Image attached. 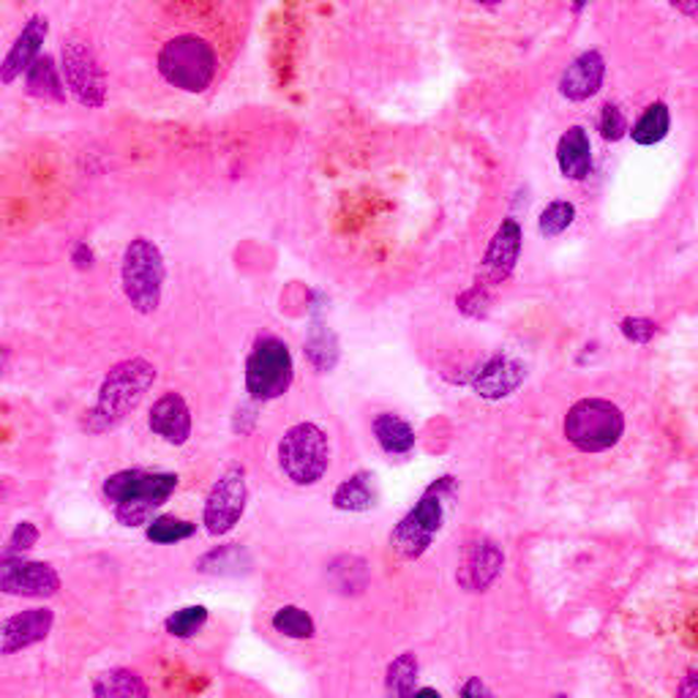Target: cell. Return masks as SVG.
Returning a JSON list of instances; mask_svg holds the SVG:
<instances>
[{"label": "cell", "instance_id": "cell-13", "mask_svg": "<svg viewBox=\"0 0 698 698\" xmlns=\"http://www.w3.org/2000/svg\"><path fill=\"white\" fill-rule=\"evenodd\" d=\"M502 573V551L500 545L491 543V540H474L467 543L461 554V567H458V583L464 589H472V592H483L491 583L496 581V576Z\"/></svg>", "mask_w": 698, "mask_h": 698}, {"label": "cell", "instance_id": "cell-11", "mask_svg": "<svg viewBox=\"0 0 698 698\" xmlns=\"http://www.w3.org/2000/svg\"><path fill=\"white\" fill-rule=\"evenodd\" d=\"M63 71L71 93H74L85 107H101L104 96H107V82H104V71L98 69L96 58H93L91 49H87L85 44H65Z\"/></svg>", "mask_w": 698, "mask_h": 698}, {"label": "cell", "instance_id": "cell-1", "mask_svg": "<svg viewBox=\"0 0 698 698\" xmlns=\"http://www.w3.org/2000/svg\"><path fill=\"white\" fill-rule=\"evenodd\" d=\"M153 382H156V365L145 358H129L120 360L118 365L109 369V374L104 376L101 387H98L96 404L85 412L82 418V429L87 434H104V431H112L115 425L123 423L140 401L145 398V393L151 390Z\"/></svg>", "mask_w": 698, "mask_h": 698}, {"label": "cell", "instance_id": "cell-6", "mask_svg": "<svg viewBox=\"0 0 698 698\" xmlns=\"http://www.w3.org/2000/svg\"><path fill=\"white\" fill-rule=\"evenodd\" d=\"M625 431V418L616 404L605 398H583L573 404L565 418V436L583 453H600L614 447Z\"/></svg>", "mask_w": 698, "mask_h": 698}, {"label": "cell", "instance_id": "cell-30", "mask_svg": "<svg viewBox=\"0 0 698 698\" xmlns=\"http://www.w3.org/2000/svg\"><path fill=\"white\" fill-rule=\"evenodd\" d=\"M414 676H418V660L412 652H404L396 658L387 669V690L393 696H412L414 693Z\"/></svg>", "mask_w": 698, "mask_h": 698}, {"label": "cell", "instance_id": "cell-14", "mask_svg": "<svg viewBox=\"0 0 698 698\" xmlns=\"http://www.w3.org/2000/svg\"><path fill=\"white\" fill-rule=\"evenodd\" d=\"M52 625L55 614L49 609H27L22 614H14L0 625V654H14L44 641Z\"/></svg>", "mask_w": 698, "mask_h": 698}, {"label": "cell", "instance_id": "cell-32", "mask_svg": "<svg viewBox=\"0 0 698 698\" xmlns=\"http://www.w3.org/2000/svg\"><path fill=\"white\" fill-rule=\"evenodd\" d=\"M573 218H576V210H573L570 202H551V205L540 213V232H543L545 238H556V234H562L570 227Z\"/></svg>", "mask_w": 698, "mask_h": 698}, {"label": "cell", "instance_id": "cell-12", "mask_svg": "<svg viewBox=\"0 0 698 698\" xmlns=\"http://www.w3.org/2000/svg\"><path fill=\"white\" fill-rule=\"evenodd\" d=\"M518 254H521V227H518V221L507 218L485 249L483 265H480V284L505 281L516 267Z\"/></svg>", "mask_w": 698, "mask_h": 698}, {"label": "cell", "instance_id": "cell-2", "mask_svg": "<svg viewBox=\"0 0 698 698\" xmlns=\"http://www.w3.org/2000/svg\"><path fill=\"white\" fill-rule=\"evenodd\" d=\"M178 489V474L123 469L104 480V500L123 527H142Z\"/></svg>", "mask_w": 698, "mask_h": 698}, {"label": "cell", "instance_id": "cell-37", "mask_svg": "<svg viewBox=\"0 0 698 698\" xmlns=\"http://www.w3.org/2000/svg\"><path fill=\"white\" fill-rule=\"evenodd\" d=\"M71 262H74L80 270H91L93 267V251L87 243H76L74 249H71Z\"/></svg>", "mask_w": 698, "mask_h": 698}, {"label": "cell", "instance_id": "cell-21", "mask_svg": "<svg viewBox=\"0 0 698 698\" xmlns=\"http://www.w3.org/2000/svg\"><path fill=\"white\" fill-rule=\"evenodd\" d=\"M147 693L142 676L131 669H109L93 682V696L98 698H145Z\"/></svg>", "mask_w": 698, "mask_h": 698}, {"label": "cell", "instance_id": "cell-41", "mask_svg": "<svg viewBox=\"0 0 698 698\" xmlns=\"http://www.w3.org/2000/svg\"><path fill=\"white\" fill-rule=\"evenodd\" d=\"M478 3H483V5H496V3H502V0H478Z\"/></svg>", "mask_w": 698, "mask_h": 698}, {"label": "cell", "instance_id": "cell-3", "mask_svg": "<svg viewBox=\"0 0 698 698\" xmlns=\"http://www.w3.org/2000/svg\"><path fill=\"white\" fill-rule=\"evenodd\" d=\"M456 500V480L453 478H440L425 489V494L420 496L418 505L409 510V516H404L398 521V527L393 529L390 545L398 556L404 559H418L431 543H434L436 532L442 529V521L447 516V507Z\"/></svg>", "mask_w": 698, "mask_h": 698}, {"label": "cell", "instance_id": "cell-36", "mask_svg": "<svg viewBox=\"0 0 698 698\" xmlns=\"http://www.w3.org/2000/svg\"><path fill=\"white\" fill-rule=\"evenodd\" d=\"M458 305H461L464 314L469 316H483L485 314V305H489V294H485V284H478L474 289L464 292L458 298Z\"/></svg>", "mask_w": 698, "mask_h": 698}, {"label": "cell", "instance_id": "cell-15", "mask_svg": "<svg viewBox=\"0 0 698 698\" xmlns=\"http://www.w3.org/2000/svg\"><path fill=\"white\" fill-rule=\"evenodd\" d=\"M147 425L169 445H185L191 436V409L180 393H164L147 414Z\"/></svg>", "mask_w": 698, "mask_h": 698}, {"label": "cell", "instance_id": "cell-19", "mask_svg": "<svg viewBox=\"0 0 698 698\" xmlns=\"http://www.w3.org/2000/svg\"><path fill=\"white\" fill-rule=\"evenodd\" d=\"M556 161L565 178L583 180L592 167V147H589L587 131L581 125H573L562 134L559 145H556Z\"/></svg>", "mask_w": 698, "mask_h": 698}, {"label": "cell", "instance_id": "cell-40", "mask_svg": "<svg viewBox=\"0 0 698 698\" xmlns=\"http://www.w3.org/2000/svg\"><path fill=\"white\" fill-rule=\"evenodd\" d=\"M671 3L679 11H685V14H693V11L698 9V0H671Z\"/></svg>", "mask_w": 698, "mask_h": 698}, {"label": "cell", "instance_id": "cell-31", "mask_svg": "<svg viewBox=\"0 0 698 698\" xmlns=\"http://www.w3.org/2000/svg\"><path fill=\"white\" fill-rule=\"evenodd\" d=\"M207 622V609L205 605H185V609L174 611L167 616L164 627H167L169 636L174 638H191L194 633H200V627Z\"/></svg>", "mask_w": 698, "mask_h": 698}, {"label": "cell", "instance_id": "cell-28", "mask_svg": "<svg viewBox=\"0 0 698 698\" xmlns=\"http://www.w3.org/2000/svg\"><path fill=\"white\" fill-rule=\"evenodd\" d=\"M194 532H196V524L185 521V518L158 516L147 521V540L158 545L180 543V540H189Z\"/></svg>", "mask_w": 698, "mask_h": 698}, {"label": "cell", "instance_id": "cell-17", "mask_svg": "<svg viewBox=\"0 0 698 698\" xmlns=\"http://www.w3.org/2000/svg\"><path fill=\"white\" fill-rule=\"evenodd\" d=\"M524 382V365L510 358H494L474 374L472 385L483 398H505Z\"/></svg>", "mask_w": 698, "mask_h": 698}, {"label": "cell", "instance_id": "cell-8", "mask_svg": "<svg viewBox=\"0 0 698 698\" xmlns=\"http://www.w3.org/2000/svg\"><path fill=\"white\" fill-rule=\"evenodd\" d=\"M292 385V354L281 338H260L245 360V390L254 401H273Z\"/></svg>", "mask_w": 698, "mask_h": 698}, {"label": "cell", "instance_id": "cell-38", "mask_svg": "<svg viewBox=\"0 0 698 698\" xmlns=\"http://www.w3.org/2000/svg\"><path fill=\"white\" fill-rule=\"evenodd\" d=\"M679 696H698V671L685 676V682L679 685Z\"/></svg>", "mask_w": 698, "mask_h": 698}, {"label": "cell", "instance_id": "cell-33", "mask_svg": "<svg viewBox=\"0 0 698 698\" xmlns=\"http://www.w3.org/2000/svg\"><path fill=\"white\" fill-rule=\"evenodd\" d=\"M625 131L627 125H625V115H622V109L614 107V104H605L603 112H600V134H603L609 142H616L625 136Z\"/></svg>", "mask_w": 698, "mask_h": 698}, {"label": "cell", "instance_id": "cell-22", "mask_svg": "<svg viewBox=\"0 0 698 698\" xmlns=\"http://www.w3.org/2000/svg\"><path fill=\"white\" fill-rule=\"evenodd\" d=\"M376 442H380L382 450L393 453V456H404V453L412 450L414 445V431L407 420H401L398 414H376V420L371 423Z\"/></svg>", "mask_w": 698, "mask_h": 698}, {"label": "cell", "instance_id": "cell-23", "mask_svg": "<svg viewBox=\"0 0 698 698\" xmlns=\"http://www.w3.org/2000/svg\"><path fill=\"white\" fill-rule=\"evenodd\" d=\"M27 93L36 98H49V101H63L65 87L60 80L55 60L49 55H38L31 65H27Z\"/></svg>", "mask_w": 698, "mask_h": 698}, {"label": "cell", "instance_id": "cell-24", "mask_svg": "<svg viewBox=\"0 0 698 698\" xmlns=\"http://www.w3.org/2000/svg\"><path fill=\"white\" fill-rule=\"evenodd\" d=\"M305 358L316 371H330L338 360V338L325 322H314L305 338Z\"/></svg>", "mask_w": 698, "mask_h": 698}, {"label": "cell", "instance_id": "cell-25", "mask_svg": "<svg viewBox=\"0 0 698 698\" xmlns=\"http://www.w3.org/2000/svg\"><path fill=\"white\" fill-rule=\"evenodd\" d=\"M330 581L336 587V592H363L365 583H369V565H365V559H358V556H338L330 565Z\"/></svg>", "mask_w": 698, "mask_h": 698}, {"label": "cell", "instance_id": "cell-5", "mask_svg": "<svg viewBox=\"0 0 698 698\" xmlns=\"http://www.w3.org/2000/svg\"><path fill=\"white\" fill-rule=\"evenodd\" d=\"M158 71L169 85L202 93L216 76V52L200 36H178L158 52Z\"/></svg>", "mask_w": 698, "mask_h": 698}, {"label": "cell", "instance_id": "cell-39", "mask_svg": "<svg viewBox=\"0 0 698 698\" xmlns=\"http://www.w3.org/2000/svg\"><path fill=\"white\" fill-rule=\"evenodd\" d=\"M461 696H464V698H469V696H489V690H485V687L480 685L478 679H469L467 685L461 687Z\"/></svg>", "mask_w": 698, "mask_h": 698}, {"label": "cell", "instance_id": "cell-16", "mask_svg": "<svg viewBox=\"0 0 698 698\" xmlns=\"http://www.w3.org/2000/svg\"><path fill=\"white\" fill-rule=\"evenodd\" d=\"M603 71H605L603 55L594 52V49L583 52L581 58L573 60L570 69H567L565 76H562L559 82L562 96L570 98V101H583V98L594 96L598 87L603 85Z\"/></svg>", "mask_w": 698, "mask_h": 698}, {"label": "cell", "instance_id": "cell-7", "mask_svg": "<svg viewBox=\"0 0 698 698\" xmlns=\"http://www.w3.org/2000/svg\"><path fill=\"white\" fill-rule=\"evenodd\" d=\"M278 464L298 485H314L327 469V436L320 425L298 423L278 442Z\"/></svg>", "mask_w": 698, "mask_h": 698}, {"label": "cell", "instance_id": "cell-26", "mask_svg": "<svg viewBox=\"0 0 698 698\" xmlns=\"http://www.w3.org/2000/svg\"><path fill=\"white\" fill-rule=\"evenodd\" d=\"M251 559L240 545H218L216 551L200 559L202 573H221V576H234V573L249 570Z\"/></svg>", "mask_w": 698, "mask_h": 698}, {"label": "cell", "instance_id": "cell-35", "mask_svg": "<svg viewBox=\"0 0 698 698\" xmlns=\"http://www.w3.org/2000/svg\"><path fill=\"white\" fill-rule=\"evenodd\" d=\"M619 327L633 344L652 341V336L658 333V325L652 320H643V316H627V320H622Z\"/></svg>", "mask_w": 698, "mask_h": 698}, {"label": "cell", "instance_id": "cell-27", "mask_svg": "<svg viewBox=\"0 0 698 698\" xmlns=\"http://www.w3.org/2000/svg\"><path fill=\"white\" fill-rule=\"evenodd\" d=\"M669 134V107L665 104H652L647 112L638 118V123L633 125V140L638 145H654L660 142L663 136Z\"/></svg>", "mask_w": 698, "mask_h": 698}, {"label": "cell", "instance_id": "cell-4", "mask_svg": "<svg viewBox=\"0 0 698 698\" xmlns=\"http://www.w3.org/2000/svg\"><path fill=\"white\" fill-rule=\"evenodd\" d=\"M164 276H167L164 256L153 240L134 238L125 245L120 281H123V294L131 309L140 314H153L161 305Z\"/></svg>", "mask_w": 698, "mask_h": 698}, {"label": "cell", "instance_id": "cell-29", "mask_svg": "<svg viewBox=\"0 0 698 698\" xmlns=\"http://www.w3.org/2000/svg\"><path fill=\"white\" fill-rule=\"evenodd\" d=\"M273 627L287 638H311L314 636V619L298 605H284L273 614Z\"/></svg>", "mask_w": 698, "mask_h": 698}, {"label": "cell", "instance_id": "cell-20", "mask_svg": "<svg viewBox=\"0 0 698 698\" xmlns=\"http://www.w3.org/2000/svg\"><path fill=\"white\" fill-rule=\"evenodd\" d=\"M376 480L371 472H358L349 480H344L336 491H333V505L338 510H369L376 505Z\"/></svg>", "mask_w": 698, "mask_h": 698}, {"label": "cell", "instance_id": "cell-34", "mask_svg": "<svg viewBox=\"0 0 698 698\" xmlns=\"http://www.w3.org/2000/svg\"><path fill=\"white\" fill-rule=\"evenodd\" d=\"M38 540V527L33 521H20L11 532L9 545H5L3 554H25L27 549H33Z\"/></svg>", "mask_w": 698, "mask_h": 698}, {"label": "cell", "instance_id": "cell-10", "mask_svg": "<svg viewBox=\"0 0 698 698\" xmlns=\"http://www.w3.org/2000/svg\"><path fill=\"white\" fill-rule=\"evenodd\" d=\"M60 589V576L47 562L22 559V554L0 556V592L14 598H52Z\"/></svg>", "mask_w": 698, "mask_h": 698}, {"label": "cell", "instance_id": "cell-18", "mask_svg": "<svg viewBox=\"0 0 698 698\" xmlns=\"http://www.w3.org/2000/svg\"><path fill=\"white\" fill-rule=\"evenodd\" d=\"M44 36H47V22H44L41 16H36V20L27 22L25 31H22V36L16 38L14 47H11V52L5 55L3 65H0V80L14 82L16 76L25 74L27 65H31L33 60L38 58V49H41Z\"/></svg>", "mask_w": 698, "mask_h": 698}, {"label": "cell", "instance_id": "cell-9", "mask_svg": "<svg viewBox=\"0 0 698 698\" xmlns=\"http://www.w3.org/2000/svg\"><path fill=\"white\" fill-rule=\"evenodd\" d=\"M245 500H249V489H245L243 467H229L213 483L210 494L205 500L202 524H205L207 532L227 534L240 521V516H243Z\"/></svg>", "mask_w": 698, "mask_h": 698}]
</instances>
